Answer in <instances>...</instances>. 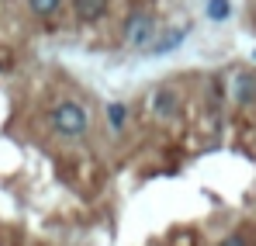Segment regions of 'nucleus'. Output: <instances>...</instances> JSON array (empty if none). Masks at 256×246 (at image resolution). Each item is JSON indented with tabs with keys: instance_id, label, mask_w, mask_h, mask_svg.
<instances>
[{
	"instance_id": "nucleus-4",
	"label": "nucleus",
	"mask_w": 256,
	"mask_h": 246,
	"mask_svg": "<svg viewBox=\"0 0 256 246\" xmlns=\"http://www.w3.org/2000/svg\"><path fill=\"white\" fill-rule=\"evenodd\" d=\"M176 104H180V97L173 94L170 87H160V90H156V97H152V111H156L160 118H170L173 111H176Z\"/></svg>"
},
{
	"instance_id": "nucleus-2",
	"label": "nucleus",
	"mask_w": 256,
	"mask_h": 246,
	"mask_svg": "<svg viewBox=\"0 0 256 246\" xmlns=\"http://www.w3.org/2000/svg\"><path fill=\"white\" fill-rule=\"evenodd\" d=\"M152 35H156V21H152V14H149V11H135V14L125 21L128 45H135V49L152 45Z\"/></svg>"
},
{
	"instance_id": "nucleus-3",
	"label": "nucleus",
	"mask_w": 256,
	"mask_h": 246,
	"mask_svg": "<svg viewBox=\"0 0 256 246\" xmlns=\"http://www.w3.org/2000/svg\"><path fill=\"white\" fill-rule=\"evenodd\" d=\"M232 97H236L239 104H253L256 101V77L236 73V80H232Z\"/></svg>"
},
{
	"instance_id": "nucleus-7",
	"label": "nucleus",
	"mask_w": 256,
	"mask_h": 246,
	"mask_svg": "<svg viewBox=\"0 0 256 246\" xmlns=\"http://www.w3.org/2000/svg\"><path fill=\"white\" fill-rule=\"evenodd\" d=\"M24 4H28V11H32V14L48 18L52 11H59V4H62V0H24Z\"/></svg>"
},
{
	"instance_id": "nucleus-6",
	"label": "nucleus",
	"mask_w": 256,
	"mask_h": 246,
	"mask_svg": "<svg viewBox=\"0 0 256 246\" xmlns=\"http://www.w3.org/2000/svg\"><path fill=\"white\" fill-rule=\"evenodd\" d=\"M73 11L80 21H97L108 11V0H73Z\"/></svg>"
},
{
	"instance_id": "nucleus-9",
	"label": "nucleus",
	"mask_w": 256,
	"mask_h": 246,
	"mask_svg": "<svg viewBox=\"0 0 256 246\" xmlns=\"http://www.w3.org/2000/svg\"><path fill=\"white\" fill-rule=\"evenodd\" d=\"M125 118H128V108H125V104H118V101H114V104H108V125H111V128H122Z\"/></svg>"
},
{
	"instance_id": "nucleus-5",
	"label": "nucleus",
	"mask_w": 256,
	"mask_h": 246,
	"mask_svg": "<svg viewBox=\"0 0 256 246\" xmlns=\"http://www.w3.org/2000/svg\"><path fill=\"white\" fill-rule=\"evenodd\" d=\"M184 39H187V25H184V28H173V32H166L160 42H152V45H149V52H152V56H166V52H173V49H176Z\"/></svg>"
},
{
	"instance_id": "nucleus-10",
	"label": "nucleus",
	"mask_w": 256,
	"mask_h": 246,
	"mask_svg": "<svg viewBox=\"0 0 256 246\" xmlns=\"http://www.w3.org/2000/svg\"><path fill=\"white\" fill-rule=\"evenodd\" d=\"M218 246H250V243H246L242 236H228V239H222Z\"/></svg>"
},
{
	"instance_id": "nucleus-11",
	"label": "nucleus",
	"mask_w": 256,
	"mask_h": 246,
	"mask_svg": "<svg viewBox=\"0 0 256 246\" xmlns=\"http://www.w3.org/2000/svg\"><path fill=\"white\" fill-rule=\"evenodd\" d=\"M253 56H256V52H253Z\"/></svg>"
},
{
	"instance_id": "nucleus-1",
	"label": "nucleus",
	"mask_w": 256,
	"mask_h": 246,
	"mask_svg": "<svg viewBox=\"0 0 256 246\" xmlns=\"http://www.w3.org/2000/svg\"><path fill=\"white\" fill-rule=\"evenodd\" d=\"M48 122H52V128L59 135H84L86 128H90V115H86L84 104H76V101H59V104H52Z\"/></svg>"
},
{
	"instance_id": "nucleus-8",
	"label": "nucleus",
	"mask_w": 256,
	"mask_h": 246,
	"mask_svg": "<svg viewBox=\"0 0 256 246\" xmlns=\"http://www.w3.org/2000/svg\"><path fill=\"white\" fill-rule=\"evenodd\" d=\"M232 14V4L228 0H208V18L212 21H225Z\"/></svg>"
}]
</instances>
